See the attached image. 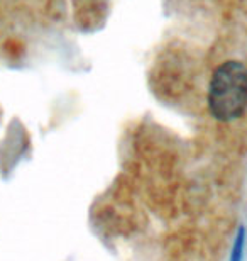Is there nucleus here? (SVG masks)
I'll list each match as a JSON object with an SVG mask.
<instances>
[{"mask_svg": "<svg viewBox=\"0 0 247 261\" xmlns=\"http://www.w3.org/2000/svg\"><path fill=\"white\" fill-rule=\"evenodd\" d=\"M208 109L220 122L239 119L247 109V66L225 61L213 71L208 87Z\"/></svg>", "mask_w": 247, "mask_h": 261, "instance_id": "1", "label": "nucleus"}, {"mask_svg": "<svg viewBox=\"0 0 247 261\" xmlns=\"http://www.w3.org/2000/svg\"><path fill=\"white\" fill-rule=\"evenodd\" d=\"M245 251V227L240 226L237 234H235L232 251H230V261H242Z\"/></svg>", "mask_w": 247, "mask_h": 261, "instance_id": "2", "label": "nucleus"}]
</instances>
